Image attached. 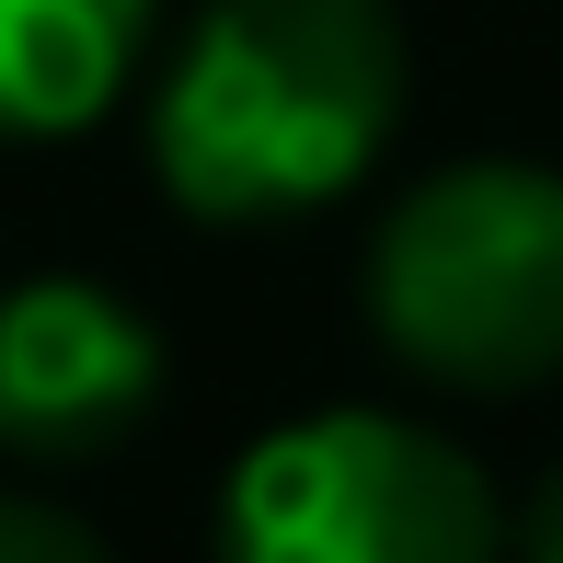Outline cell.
<instances>
[{"label":"cell","mask_w":563,"mask_h":563,"mask_svg":"<svg viewBox=\"0 0 563 563\" xmlns=\"http://www.w3.org/2000/svg\"><path fill=\"white\" fill-rule=\"evenodd\" d=\"M162 0H0V139H81L139 81Z\"/></svg>","instance_id":"cell-5"},{"label":"cell","mask_w":563,"mask_h":563,"mask_svg":"<svg viewBox=\"0 0 563 563\" xmlns=\"http://www.w3.org/2000/svg\"><path fill=\"white\" fill-rule=\"evenodd\" d=\"M402 126L391 0H208L150 81V173L185 219L253 230L368 185Z\"/></svg>","instance_id":"cell-1"},{"label":"cell","mask_w":563,"mask_h":563,"mask_svg":"<svg viewBox=\"0 0 563 563\" xmlns=\"http://www.w3.org/2000/svg\"><path fill=\"white\" fill-rule=\"evenodd\" d=\"M368 322L449 391H529L563 368V173L438 162L368 242Z\"/></svg>","instance_id":"cell-2"},{"label":"cell","mask_w":563,"mask_h":563,"mask_svg":"<svg viewBox=\"0 0 563 563\" xmlns=\"http://www.w3.org/2000/svg\"><path fill=\"white\" fill-rule=\"evenodd\" d=\"M518 552H529V563H563V472L541 483V495H529V529H518Z\"/></svg>","instance_id":"cell-7"},{"label":"cell","mask_w":563,"mask_h":563,"mask_svg":"<svg viewBox=\"0 0 563 563\" xmlns=\"http://www.w3.org/2000/svg\"><path fill=\"white\" fill-rule=\"evenodd\" d=\"M230 563H495V483L438 426L368 415H299L230 460L219 495Z\"/></svg>","instance_id":"cell-3"},{"label":"cell","mask_w":563,"mask_h":563,"mask_svg":"<svg viewBox=\"0 0 563 563\" xmlns=\"http://www.w3.org/2000/svg\"><path fill=\"white\" fill-rule=\"evenodd\" d=\"M0 563H115V552L92 541L81 518H58V506H12L0 495Z\"/></svg>","instance_id":"cell-6"},{"label":"cell","mask_w":563,"mask_h":563,"mask_svg":"<svg viewBox=\"0 0 563 563\" xmlns=\"http://www.w3.org/2000/svg\"><path fill=\"white\" fill-rule=\"evenodd\" d=\"M162 402V334L92 276L0 288V449L81 460Z\"/></svg>","instance_id":"cell-4"}]
</instances>
